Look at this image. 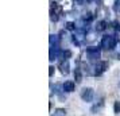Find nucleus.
<instances>
[{
  "label": "nucleus",
  "mask_w": 120,
  "mask_h": 116,
  "mask_svg": "<svg viewBox=\"0 0 120 116\" xmlns=\"http://www.w3.org/2000/svg\"><path fill=\"white\" fill-rule=\"evenodd\" d=\"M92 19H93V15L90 14V12H88V14H85V16H82V20L86 22V23H90Z\"/></svg>",
  "instance_id": "14"
},
{
  "label": "nucleus",
  "mask_w": 120,
  "mask_h": 116,
  "mask_svg": "<svg viewBox=\"0 0 120 116\" xmlns=\"http://www.w3.org/2000/svg\"><path fill=\"white\" fill-rule=\"evenodd\" d=\"M53 74H54V66H50L49 67V76L53 77Z\"/></svg>",
  "instance_id": "19"
},
{
  "label": "nucleus",
  "mask_w": 120,
  "mask_h": 116,
  "mask_svg": "<svg viewBox=\"0 0 120 116\" xmlns=\"http://www.w3.org/2000/svg\"><path fill=\"white\" fill-rule=\"evenodd\" d=\"M113 10H115L116 12H120V0H116V1H115Z\"/></svg>",
  "instance_id": "18"
},
{
  "label": "nucleus",
  "mask_w": 120,
  "mask_h": 116,
  "mask_svg": "<svg viewBox=\"0 0 120 116\" xmlns=\"http://www.w3.org/2000/svg\"><path fill=\"white\" fill-rule=\"evenodd\" d=\"M62 85H64V90H65L66 93H71L74 90V88H76V84L73 82V81H65Z\"/></svg>",
  "instance_id": "6"
},
{
  "label": "nucleus",
  "mask_w": 120,
  "mask_h": 116,
  "mask_svg": "<svg viewBox=\"0 0 120 116\" xmlns=\"http://www.w3.org/2000/svg\"><path fill=\"white\" fill-rule=\"evenodd\" d=\"M51 116H66V111L64 108H57V109L51 113Z\"/></svg>",
  "instance_id": "10"
},
{
  "label": "nucleus",
  "mask_w": 120,
  "mask_h": 116,
  "mask_svg": "<svg viewBox=\"0 0 120 116\" xmlns=\"http://www.w3.org/2000/svg\"><path fill=\"white\" fill-rule=\"evenodd\" d=\"M70 57H71L70 50H64V51H62V58H64V60H69Z\"/></svg>",
  "instance_id": "15"
},
{
  "label": "nucleus",
  "mask_w": 120,
  "mask_h": 116,
  "mask_svg": "<svg viewBox=\"0 0 120 116\" xmlns=\"http://www.w3.org/2000/svg\"><path fill=\"white\" fill-rule=\"evenodd\" d=\"M115 55H116V58H117V60H120V41L117 42L116 47H115Z\"/></svg>",
  "instance_id": "16"
},
{
  "label": "nucleus",
  "mask_w": 120,
  "mask_h": 116,
  "mask_svg": "<svg viewBox=\"0 0 120 116\" xmlns=\"http://www.w3.org/2000/svg\"><path fill=\"white\" fill-rule=\"evenodd\" d=\"M113 112H115V113H119V112H120V101H115V104H113Z\"/></svg>",
  "instance_id": "17"
},
{
  "label": "nucleus",
  "mask_w": 120,
  "mask_h": 116,
  "mask_svg": "<svg viewBox=\"0 0 120 116\" xmlns=\"http://www.w3.org/2000/svg\"><path fill=\"white\" fill-rule=\"evenodd\" d=\"M80 96H81V99L84 100V101L90 103V101H93V99H94V90H93L92 88H82Z\"/></svg>",
  "instance_id": "3"
},
{
  "label": "nucleus",
  "mask_w": 120,
  "mask_h": 116,
  "mask_svg": "<svg viewBox=\"0 0 120 116\" xmlns=\"http://www.w3.org/2000/svg\"><path fill=\"white\" fill-rule=\"evenodd\" d=\"M116 31H117V33H120V23H116Z\"/></svg>",
  "instance_id": "20"
},
{
  "label": "nucleus",
  "mask_w": 120,
  "mask_h": 116,
  "mask_svg": "<svg viewBox=\"0 0 120 116\" xmlns=\"http://www.w3.org/2000/svg\"><path fill=\"white\" fill-rule=\"evenodd\" d=\"M101 108H103V101H100L98 104L93 105V107H92V109H90V112H92V113H97V112H98L100 109H101Z\"/></svg>",
  "instance_id": "11"
},
{
  "label": "nucleus",
  "mask_w": 120,
  "mask_h": 116,
  "mask_svg": "<svg viewBox=\"0 0 120 116\" xmlns=\"http://www.w3.org/2000/svg\"><path fill=\"white\" fill-rule=\"evenodd\" d=\"M65 28H66V30H69V31H74V30H77L76 23H74V22H68L65 24Z\"/></svg>",
  "instance_id": "13"
},
{
  "label": "nucleus",
  "mask_w": 120,
  "mask_h": 116,
  "mask_svg": "<svg viewBox=\"0 0 120 116\" xmlns=\"http://www.w3.org/2000/svg\"><path fill=\"white\" fill-rule=\"evenodd\" d=\"M50 19H51V22H58V19H60V14L55 10H53V8L50 11Z\"/></svg>",
  "instance_id": "9"
},
{
  "label": "nucleus",
  "mask_w": 120,
  "mask_h": 116,
  "mask_svg": "<svg viewBox=\"0 0 120 116\" xmlns=\"http://www.w3.org/2000/svg\"><path fill=\"white\" fill-rule=\"evenodd\" d=\"M94 76H101L107 69H108V62L105 61H98L96 62V65H94Z\"/></svg>",
  "instance_id": "4"
},
{
  "label": "nucleus",
  "mask_w": 120,
  "mask_h": 116,
  "mask_svg": "<svg viewBox=\"0 0 120 116\" xmlns=\"http://www.w3.org/2000/svg\"><path fill=\"white\" fill-rule=\"evenodd\" d=\"M116 45H117V41L113 35H104L103 38H101V49L104 50H113L116 47Z\"/></svg>",
  "instance_id": "1"
},
{
  "label": "nucleus",
  "mask_w": 120,
  "mask_h": 116,
  "mask_svg": "<svg viewBox=\"0 0 120 116\" xmlns=\"http://www.w3.org/2000/svg\"><path fill=\"white\" fill-rule=\"evenodd\" d=\"M107 26H108V23L105 22V20H98V22L96 23V26H94V30H96L97 33H100V31H104V30L107 28Z\"/></svg>",
  "instance_id": "7"
},
{
  "label": "nucleus",
  "mask_w": 120,
  "mask_h": 116,
  "mask_svg": "<svg viewBox=\"0 0 120 116\" xmlns=\"http://www.w3.org/2000/svg\"><path fill=\"white\" fill-rule=\"evenodd\" d=\"M60 69H61V73H62V74L68 76L69 72H70V65H69V61H68V60H62V61L60 62Z\"/></svg>",
  "instance_id": "5"
},
{
  "label": "nucleus",
  "mask_w": 120,
  "mask_h": 116,
  "mask_svg": "<svg viewBox=\"0 0 120 116\" xmlns=\"http://www.w3.org/2000/svg\"><path fill=\"white\" fill-rule=\"evenodd\" d=\"M74 78H76V81H77V82H81V81H82L81 69H76V72H74Z\"/></svg>",
  "instance_id": "12"
},
{
  "label": "nucleus",
  "mask_w": 120,
  "mask_h": 116,
  "mask_svg": "<svg viewBox=\"0 0 120 116\" xmlns=\"http://www.w3.org/2000/svg\"><path fill=\"white\" fill-rule=\"evenodd\" d=\"M50 47H58V37L57 35H50Z\"/></svg>",
  "instance_id": "8"
},
{
  "label": "nucleus",
  "mask_w": 120,
  "mask_h": 116,
  "mask_svg": "<svg viewBox=\"0 0 120 116\" xmlns=\"http://www.w3.org/2000/svg\"><path fill=\"white\" fill-rule=\"evenodd\" d=\"M86 55L89 58V61L98 62L100 61V55H101V50H100V47H96V46L86 47Z\"/></svg>",
  "instance_id": "2"
}]
</instances>
